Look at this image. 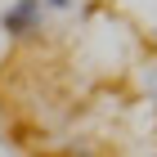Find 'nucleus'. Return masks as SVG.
Here are the masks:
<instances>
[{
  "label": "nucleus",
  "instance_id": "1",
  "mask_svg": "<svg viewBox=\"0 0 157 157\" xmlns=\"http://www.w3.org/2000/svg\"><path fill=\"white\" fill-rule=\"evenodd\" d=\"M40 13H45L40 0H13L0 13V32L5 36H32V32H40Z\"/></svg>",
  "mask_w": 157,
  "mask_h": 157
},
{
  "label": "nucleus",
  "instance_id": "2",
  "mask_svg": "<svg viewBox=\"0 0 157 157\" xmlns=\"http://www.w3.org/2000/svg\"><path fill=\"white\" fill-rule=\"evenodd\" d=\"M40 5H49V9H67L72 0H40Z\"/></svg>",
  "mask_w": 157,
  "mask_h": 157
}]
</instances>
